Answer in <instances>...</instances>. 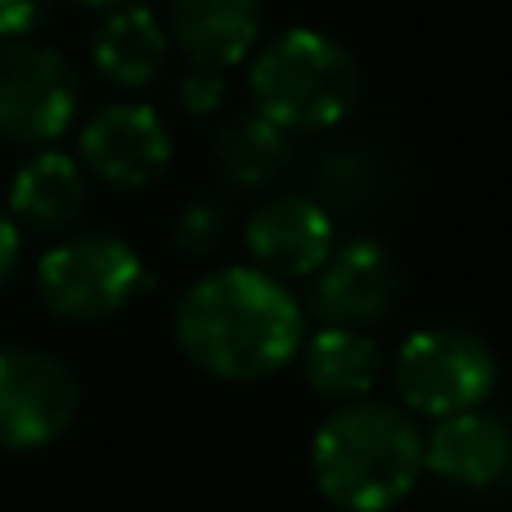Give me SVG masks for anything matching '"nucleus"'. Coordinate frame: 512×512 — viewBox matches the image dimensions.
I'll list each match as a JSON object with an SVG mask.
<instances>
[{
    "label": "nucleus",
    "instance_id": "nucleus-1",
    "mask_svg": "<svg viewBox=\"0 0 512 512\" xmlns=\"http://www.w3.org/2000/svg\"><path fill=\"white\" fill-rule=\"evenodd\" d=\"M189 364L221 382H261L301 355L297 297L256 265H225L189 283L171 315Z\"/></svg>",
    "mask_w": 512,
    "mask_h": 512
},
{
    "label": "nucleus",
    "instance_id": "nucleus-2",
    "mask_svg": "<svg viewBox=\"0 0 512 512\" xmlns=\"http://www.w3.org/2000/svg\"><path fill=\"white\" fill-rule=\"evenodd\" d=\"M427 472L423 432L409 409L346 400L310 441V481L342 512H391Z\"/></svg>",
    "mask_w": 512,
    "mask_h": 512
},
{
    "label": "nucleus",
    "instance_id": "nucleus-3",
    "mask_svg": "<svg viewBox=\"0 0 512 512\" xmlns=\"http://www.w3.org/2000/svg\"><path fill=\"white\" fill-rule=\"evenodd\" d=\"M360 63L342 41L315 32V27H292L274 36L252 59L248 95L252 113L283 131H328L355 104H360Z\"/></svg>",
    "mask_w": 512,
    "mask_h": 512
},
{
    "label": "nucleus",
    "instance_id": "nucleus-4",
    "mask_svg": "<svg viewBox=\"0 0 512 512\" xmlns=\"http://www.w3.org/2000/svg\"><path fill=\"white\" fill-rule=\"evenodd\" d=\"M149 288L144 256L108 230H77L36 261V292L45 310L68 324H95L126 310Z\"/></svg>",
    "mask_w": 512,
    "mask_h": 512
},
{
    "label": "nucleus",
    "instance_id": "nucleus-5",
    "mask_svg": "<svg viewBox=\"0 0 512 512\" xmlns=\"http://www.w3.org/2000/svg\"><path fill=\"white\" fill-rule=\"evenodd\" d=\"M499 382L490 342L472 328L436 324L418 328L396 355V391L409 414L450 418L481 409Z\"/></svg>",
    "mask_w": 512,
    "mask_h": 512
},
{
    "label": "nucleus",
    "instance_id": "nucleus-6",
    "mask_svg": "<svg viewBox=\"0 0 512 512\" xmlns=\"http://www.w3.org/2000/svg\"><path fill=\"white\" fill-rule=\"evenodd\" d=\"M77 104V72L54 45L0 41V140L45 149L68 135Z\"/></svg>",
    "mask_w": 512,
    "mask_h": 512
},
{
    "label": "nucleus",
    "instance_id": "nucleus-7",
    "mask_svg": "<svg viewBox=\"0 0 512 512\" xmlns=\"http://www.w3.org/2000/svg\"><path fill=\"white\" fill-rule=\"evenodd\" d=\"M81 387L72 369L36 346H0V450L27 454L72 427Z\"/></svg>",
    "mask_w": 512,
    "mask_h": 512
},
{
    "label": "nucleus",
    "instance_id": "nucleus-8",
    "mask_svg": "<svg viewBox=\"0 0 512 512\" xmlns=\"http://www.w3.org/2000/svg\"><path fill=\"white\" fill-rule=\"evenodd\" d=\"M81 167L113 189H144L167 176L176 158L171 126L149 104H108L81 126Z\"/></svg>",
    "mask_w": 512,
    "mask_h": 512
},
{
    "label": "nucleus",
    "instance_id": "nucleus-9",
    "mask_svg": "<svg viewBox=\"0 0 512 512\" xmlns=\"http://www.w3.org/2000/svg\"><path fill=\"white\" fill-rule=\"evenodd\" d=\"M310 310L324 328H364L391 310L400 270L378 239L337 243L328 261L310 274Z\"/></svg>",
    "mask_w": 512,
    "mask_h": 512
},
{
    "label": "nucleus",
    "instance_id": "nucleus-10",
    "mask_svg": "<svg viewBox=\"0 0 512 512\" xmlns=\"http://www.w3.org/2000/svg\"><path fill=\"white\" fill-rule=\"evenodd\" d=\"M243 243H248L256 270L274 274V279H310L337 248V234L333 216L315 198L274 194L248 216Z\"/></svg>",
    "mask_w": 512,
    "mask_h": 512
},
{
    "label": "nucleus",
    "instance_id": "nucleus-11",
    "mask_svg": "<svg viewBox=\"0 0 512 512\" xmlns=\"http://www.w3.org/2000/svg\"><path fill=\"white\" fill-rule=\"evenodd\" d=\"M423 454L427 472L450 486L495 490L512 477V427L486 409L436 418L432 436H423Z\"/></svg>",
    "mask_w": 512,
    "mask_h": 512
},
{
    "label": "nucleus",
    "instance_id": "nucleus-12",
    "mask_svg": "<svg viewBox=\"0 0 512 512\" xmlns=\"http://www.w3.org/2000/svg\"><path fill=\"white\" fill-rule=\"evenodd\" d=\"M167 36L189 68L230 72L261 41V0H171Z\"/></svg>",
    "mask_w": 512,
    "mask_h": 512
},
{
    "label": "nucleus",
    "instance_id": "nucleus-13",
    "mask_svg": "<svg viewBox=\"0 0 512 512\" xmlns=\"http://www.w3.org/2000/svg\"><path fill=\"white\" fill-rule=\"evenodd\" d=\"M86 167L59 149H41L32 158L18 162L14 180H9V212L18 225L36 234H63L81 221L86 212Z\"/></svg>",
    "mask_w": 512,
    "mask_h": 512
},
{
    "label": "nucleus",
    "instance_id": "nucleus-14",
    "mask_svg": "<svg viewBox=\"0 0 512 512\" xmlns=\"http://www.w3.org/2000/svg\"><path fill=\"white\" fill-rule=\"evenodd\" d=\"M171 54V36L162 18L144 5L108 9L90 36V63L117 90H144L162 77Z\"/></svg>",
    "mask_w": 512,
    "mask_h": 512
},
{
    "label": "nucleus",
    "instance_id": "nucleus-15",
    "mask_svg": "<svg viewBox=\"0 0 512 512\" xmlns=\"http://www.w3.org/2000/svg\"><path fill=\"white\" fill-rule=\"evenodd\" d=\"M382 373V351L360 328H319L301 342V378L324 400H364Z\"/></svg>",
    "mask_w": 512,
    "mask_h": 512
},
{
    "label": "nucleus",
    "instance_id": "nucleus-16",
    "mask_svg": "<svg viewBox=\"0 0 512 512\" xmlns=\"http://www.w3.org/2000/svg\"><path fill=\"white\" fill-rule=\"evenodd\" d=\"M288 131L274 122H265L261 113H243L234 122H225L212 140V158L221 167V176L239 189L270 185L283 167H288Z\"/></svg>",
    "mask_w": 512,
    "mask_h": 512
},
{
    "label": "nucleus",
    "instance_id": "nucleus-17",
    "mask_svg": "<svg viewBox=\"0 0 512 512\" xmlns=\"http://www.w3.org/2000/svg\"><path fill=\"white\" fill-rule=\"evenodd\" d=\"M221 234H225V212H221V203H212V198H194V203H185L180 216H176V225H171L176 248L189 252V256L216 252Z\"/></svg>",
    "mask_w": 512,
    "mask_h": 512
},
{
    "label": "nucleus",
    "instance_id": "nucleus-18",
    "mask_svg": "<svg viewBox=\"0 0 512 512\" xmlns=\"http://www.w3.org/2000/svg\"><path fill=\"white\" fill-rule=\"evenodd\" d=\"M176 99L189 117H212L225 104V77L212 68H189L176 86Z\"/></svg>",
    "mask_w": 512,
    "mask_h": 512
},
{
    "label": "nucleus",
    "instance_id": "nucleus-19",
    "mask_svg": "<svg viewBox=\"0 0 512 512\" xmlns=\"http://www.w3.org/2000/svg\"><path fill=\"white\" fill-rule=\"evenodd\" d=\"M54 14V0H0V41H27Z\"/></svg>",
    "mask_w": 512,
    "mask_h": 512
},
{
    "label": "nucleus",
    "instance_id": "nucleus-20",
    "mask_svg": "<svg viewBox=\"0 0 512 512\" xmlns=\"http://www.w3.org/2000/svg\"><path fill=\"white\" fill-rule=\"evenodd\" d=\"M18 265H23V225L14 221V212H9L5 203H0V288L18 274Z\"/></svg>",
    "mask_w": 512,
    "mask_h": 512
},
{
    "label": "nucleus",
    "instance_id": "nucleus-21",
    "mask_svg": "<svg viewBox=\"0 0 512 512\" xmlns=\"http://www.w3.org/2000/svg\"><path fill=\"white\" fill-rule=\"evenodd\" d=\"M77 5H81V9H104V14H108V9H126V5H140V0H77Z\"/></svg>",
    "mask_w": 512,
    "mask_h": 512
}]
</instances>
